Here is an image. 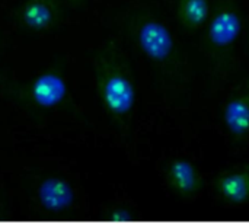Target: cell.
Here are the masks:
<instances>
[{
  "label": "cell",
  "instance_id": "obj_1",
  "mask_svg": "<svg viewBox=\"0 0 249 224\" xmlns=\"http://www.w3.org/2000/svg\"><path fill=\"white\" fill-rule=\"evenodd\" d=\"M165 188L184 203H196L206 191V176L198 163L185 153L171 156L163 168Z\"/></svg>",
  "mask_w": 249,
  "mask_h": 224
},
{
  "label": "cell",
  "instance_id": "obj_2",
  "mask_svg": "<svg viewBox=\"0 0 249 224\" xmlns=\"http://www.w3.org/2000/svg\"><path fill=\"white\" fill-rule=\"evenodd\" d=\"M98 93L104 108L115 117H125L136 106V85L130 73L120 66H108L99 73Z\"/></svg>",
  "mask_w": 249,
  "mask_h": 224
},
{
  "label": "cell",
  "instance_id": "obj_3",
  "mask_svg": "<svg viewBox=\"0 0 249 224\" xmlns=\"http://www.w3.org/2000/svg\"><path fill=\"white\" fill-rule=\"evenodd\" d=\"M210 195L228 210H241L249 206V160L219 171L212 178Z\"/></svg>",
  "mask_w": 249,
  "mask_h": 224
},
{
  "label": "cell",
  "instance_id": "obj_4",
  "mask_svg": "<svg viewBox=\"0 0 249 224\" xmlns=\"http://www.w3.org/2000/svg\"><path fill=\"white\" fill-rule=\"evenodd\" d=\"M137 44L152 61L163 63L175 51V38L169 26L158 17H144L137 25Z\"/></svg>",
  "mask_w": 249,
  "mask_h": 224
},
{
  "label": "cell",
  "instance_id": "obj_5",
  "mask_svg": "<svg viewBox=\"0 0 249 224\" xmlns=\"http://www.w3.org/2000/svg\"><path fill=\"white\" fill-rule=\"evenodd\" d=\"M242 16L232 4L220 6L207 20V38L214 48L232 47L242 32Z\"/></svg>",
  "mask_w": 249,
  "mask_h": 224
},
{
  "label": "cell",
  "instance_id": "obj_6",
  "mask_svg": "<svg viewBox=\"0 0 249 224\" xmlns=\"http://www.w3.org/2000/svg\"><path fill=\"white\" fill-rule=\"evenodd\" d=\"M222 124L233 143L249 141V87L232 93L222 106Z\"/></svg>",
  "mask_w": 249,
  "mask_h": 224
},
{
  "label": "cell",
  "instance_id": "obj_7",
  "mask_svg": "<svg viewBox=\"0 0 249 224\" xmlns=\"http://www.w3.org/2000/svg\"><path fill=\"white\" fill-rule=\"evenodd\" d=\"M31 99L42 108H53L60 105L67 96V82L55 71H45L38 74L29 85Z\"/></svg>",
  "mask_w": 249,
  "mask_h": 224
},
{
  "label": "cell",
  "instance_id": "obj_8",
  "mask_svg": "<svg viewBox=\"0 0 249 224\" xmlns=\"http://www.w3.org/2000/svg\"><path fill=\"white\" fill-rule=\"evenodd\" d=\"M41 207L47 211H61L74 201V190L71 184L63 178L44 179L36 191Z\"/></svg>",
  "mask_w": 249,
  "mask_h": 224
},
{
  "label": "cell",
  "instance_id": "obj_9",
  "mask_svg": "<svg viewBox=\"0 0 249 224\" xmlns=\"http://www.w3.org/2000/svg\"><path fill=\"white\" fill-rule=\"evenodd\" d=\"M58 15L55 0H26L22 10L20 19L23 25L35 31H44L55 23Z\"/></svg>",
  "mask_w": 249,
  "mask_h": 224
},
{
  "label": "cell",
  "instance_id": "obj_10",
  "mask_svg": "<svg viewBox=\"0 0 249 224\" xmlns=\"http://www.w3.org/2000/svg\"><path fill=\"white\" fill-rule=\"evenodd\" d=\"M177 13L179 22L188 29H200L212 15L210 0H178Z\"/></svg>",
  "mask_w": 249,
  "mask_h": 224
}]
</instances>
